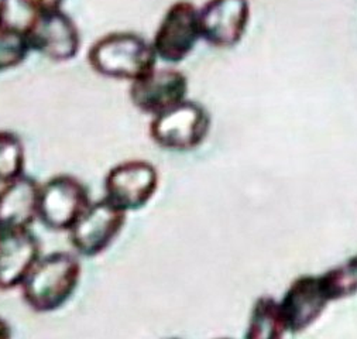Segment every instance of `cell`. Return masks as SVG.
I'll use <instances>...</instances> for the list:
<instances>
[{
	"label": "cell",
	"instance_id": "obj_15",
	"mask_svg": "<svg viewBox=\"0 0 357 339\" xmlns=\"http://www.w3.org/2000/svg\"><path fill=\"white\" fill-rule=\"evenodd\" d=\"M26 168V149L19 135L0 130V184L22 177Z\"/></svg>",
	"mask_w": 357,
	"mask_h": 339
},
{
	"label": "cell",
	"instance_id": "obj_6",
	"mask_svg": "<svg viewBox=\"0 0 357 339\" xmlns=\"http://www.w3.org/2000/svg\"><path fill=\"white\" fill-rule=\"evenodd\" d=\"M160 176L147 160L133 158L116 164L103 181V198L126 213L144 208L155 195Z\"/></svg>",
	"mask_w": 357,
	"mask_h": 339
},
{
	"label": "cell",
	"instance_id": "obj_8",
	"mask_svg": "<svg viewBox=\"0 0 357 339\" xmlns=\"http://www.w3.org/2000/svg\"><path fill=\"white\" fill-rule=\"evenodd\" d=\"M126 219L128 213L107 199L92 201L70 229V242L84 257L99 256L121 235Z\"/></svg>",
	"mask_w": 357,
	"mask_h": 339
},
{
	"label": "cell",
	"instance_id": "obj_3",
	"mask_svg": "<svg viewBox=\"0 0 357 339\" xmlns=\"http://www.w3.org/2000/svg\"><path fill=\"white\" fill-rule=\"evenodd\" d=\"M211 115L204 105L185 99L151 118L150 137L161 149L191 151L198 149L211 132Z\"/></svg>",
	"mask_w": 357,
	"mask_h": 339
},
{
	"label": "cell",
	"instance_id": "obj_12",
	"mask_svg": "<svg viewBox=\"0 0 357 339\" xmlns=\"http://www.w3.org/2000/svg\"><path fill=\"white\" fill-rule=\"evenodd\" d=\"M41 256V243L31 229L0 234V290L20 289Z\"/></svg>",
	"mask_w": 357,
	"mask_h": 339
},
{
	"label": "cell",
	"instance_id": "obj_21",
	"mask_svg": "<svg viewBox=\"0 0 357 339\" xmlns=\"http://www.w3.org/2000/svg\"><path fill=\"white\" fill-rule=\"evenodd\" d=\"M218 339H230V338H218Z\"/></svg>",
	"mask_w": 357,
	"mask_h": 339
},
{
	"label": "cell",
	"instance_id": "obj_17",
	"mask_svg": "<svg viewBox=\"0 0 357 339\" xmlns=\"http://www.w3.org/2000/svg\"><path fill=\"white\" fill-rule=\"evenodd\" d=\"M321 278L331 301L357 294V255L321 274Z\"/></svg>",
	"mask_w": 357,
	"mask_h": 339
},
{
	"label": "cell",
	"instance_id": "obj_18",
	"mask_svg": "<svg viewBox=\"0 0 357 339\" xmlns=\"http://www.w3.org/2000/svg\"><path fill=\"white\" fill-rule=\"evenodd\" d=\"M66 0H19V3L34 13H41V12H50V10H56V9H63Z\"/></svg>",
	"mask_w": 357,
	"mask_h": 339
},
{
	"label": "cell",
	"instance_id": "obj_4",
	"mask_svg": "<svg viewBox=\"0 0 357 339\" xmlns=\"http://www.w3.org/2000/svg\"><path fill=\"white\" fill-rule=\"evenodd\" d=\"M199 40V8L190 0H176L160 20L151 44L158 61L176 66L188 59Z\"/></svg>",
	"mask_w": 357,
	"mask_h": 339
},
{
	"label": "cell",
	"instance_id": "obj_16",
	"mask_svg": "<svg viewBox=\"0 0 357 339\" xmlns=\"http://www.w3.org/2000/svg\"><path fill=\"white\" fill-rule=\"evenodd\" d=\"M31 48L23 27L3 24L0 27V74L20 67Z\"/></svg>",
	"mask_w": 357,
	"mask_h": 339
},
{
	"label": "cell",
	"instance_id": "obj_1",
	"mask_svg": "<svg viewBox=\"0 0 357 339\" xmlns=\"http://www.w3.org/2000/svg\"><path fill=\"white\" fill-rule=\"evenodd\" d=\"M81 274V262L70 252L41 256L20 287L23 300L36 312L56 311L74 296Z\"/></svg>",
	"mask_w": 357,
	"mask_h": 339
},
{
	"label": "cell",
	"instance_id": "obj_14",
	"mask_svg": "<svg viewBox=\"0 0 357 339\" xmlns=\"http://www.w3.org/2000/svg\"><path fill=\"white\" fill-rule=\"evenodd\" d=\"M287 332L280 301L270 296L259 297L252 308L245 339H282Z\"/></svg>",
	"mask_w": 357,
	"mask_h": 339
},
{
	"label": "cell",
	"instance_id": "obj_9",
	"mask_svg": "<svg viewBox=\"0 0 357 339\" xmlns=\"http://www.w3.org/2000/svg\"><path fill=\"white\" fill-rule=\"evenodd\" d=\"M188 78L178 68L155 67L129 88V99L144 115L154 118L188 99Z\"/></svg>",
	"mask_w": 357,
	"mask_h": 339
},
{
	"label": "cell",
	"instance_id": "obj_13",
	"mask_svg": "<svg viewBox=\"0 0 357 339\" xmlns=\"http://www.w3.org/2000/svg\"><path fill=\"white\" fill-rule=\"evenodd\" d=\"M41 184L33 177H22L0 188V231L31 229L38 219Z\"/></svg>",
	"mask_w": 357,
	"mask_h": 339
},
{
	"label": "cell",
	"instance_id": "obj_20",
	"mask_svg": "<svg viewBox=\"0 0 357 339\" xmlns=\"http://www.w3.org/2000/svg\"><path fill=\"white\" fill-rule=\"evenodd\" d=\"M8 9H9V0H0V27L6 24Z\"/></svg>",
	"mask_w": 357,
	"mask_h": 339
},
{
	"label": "cell",
	"instance_id": "obj_10",
	"mask_svg": "<svg viewBox=\"0 0 357 339\" xmlns=\"http://www.w3.org/2000/svg\"><path fill=\"white\" fill-rule=\"evenodd\" d=\"M250 19V0H208L199 8L202 40L215 48H233L243 40Z\"/></svg>",
	"mask_w": 357,
	"mask_h": 339
},
{
	"label": "cell",
	"instance_id": "obj_2",
	"mask_svg": "<svg viewBox=\"0 0 357 339\" xmlns=\"http://www.w3.org/2000/svg\"><path fill=\"white\" fill-rule=\"evenodd\" d=\"M91 68L106 78L130 84L157 67L151 41L132 31H113L98 38L88 51Z\"/></svg>",
	"mask_w": 357,
	"mask_h": 339
},
{
	"label": "cell",
	"instance_id": "obj_22",
	"mask_svg": "<svg viewBox=\"0 0 357 339\" xmlns=\"http://www.w3.org/2000/svg\"><path fill=\"white\" fill-rule=\"evenodd\" d=\"M0 234H2V231H0Z\"/></svg>",
	"mask_w": 357,
	"mask_h": 339
},
{
	"label": "cell",
	"instance_id": "obj_11",
	"mask_svg": "<svg viewBox=\"0 0 357 339\" xmlns=\"http://www.w3.org/2000/svg\"><path fill=\"white\" fill-rule=\"evenodd\" d=\"M329 303L331 299L321 274H305L295 278L280 301L288 332L296 333L310 328L324 314Z\"/></svg>",
	"mask_w": 357,
	"mask_h": 339
},
{
	"label": "cell",
	"instance_id": "obj_19",
	"mask_svg": "<svg viewBox=\"0 0 357 339\" xmlns=\"http://www.w3.org/2000/svg\"><path fill=\"white\" fill-rule=\"evenodd\" d=\"M13 338V331L10 324L0 317V339H12Z\"/></svg>",
	"mask_w": 357,
	"mask_h": 339
},
{
	"label": "cell",
	"instance_id": "obj_5",
	"mask_svg": "<svg viewBox=\"0 0 357 339\" xmlns=\"http://www.w3.org/2000/svg\"><path fill=\"white\" fill-rule=\"evenodd\" d=\"M31 51L52 63H68L81 50V33L63 9L34 13L23 27Z\"/></svg>",
	"mask_w": 357,
	"mask_h": 339
},
{
	"label": "cell",
	"instance_id": "obj_7",
	"mask_svg": "<svg viewBox=\"0 0 357 339\" xmlns=\"http://www.w3.org/2000/svg\"><path fill=\"white\" fill-rule=\"evenodd\" d=\"M91 202L89 190L79 179L54 176L41 184L38 220L51 231L70 232Z\"/></svg>",
	"mask_w": 357,
	"mask_h": 339
}]
</instances>
